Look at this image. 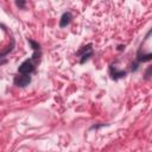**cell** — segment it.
I'll list each match as a JSON object with an SVG mask.
<instances>
[{"instance_id": "obj_1", "label": "cell", "mask_w": 152, "mask_h": 152, "mask_svg": "<svg viewBox=\"0 0 152 152\" xmlns=\"http://www.w3.org/2000/svg\"><path fill=\"white\" fill-rule=\"evenodd\" d=\"M28 43L31 44V46H32V49H33V55H32V57H31L30 59L24 61V62L19 65L18 72L21 74V75H30L32 71H34L36 65H37V63L39 62V58H40V56H42L39 44H38L37 42L32 40V39H28Z\"/></svg>"}, {"instance_id": "obj_2", "label": "cell", "mask_w": 152, "mask_h": 152, "mask_svg": "<svg viewBox=\"0 0 152 152\" xmlns=\"http://www.w3.org/2000/svg\"><path fill=\"white\" fill-rule=\"evenodd\" d=\"M78 56H81V59H80V63L83 64L86 61H88L91 55H93V48H91V44H88L86 46H83L78 52H77Z\"/></svg>"}, {"instance_id": "obj_3", "label": "cell", "mask_w": 152, "mask_h": 152, "mask_svg": "<svg viewBox=\"0 0 152 152\" xmlns=\"http://www.w3.org/2000/svg\"><path fill=\"white\" fill-rule=\"evenodd\" d=\"M13 82H14L15 86L24 88V87H26L31 82V77H30V75H21V74H19L18 76L14 77Z\"/></svg>"}, {"instance_id": "obj_4", "label": "cell", "mask_w": 152, "mask_h": 152, "mask_svg": "<svg viewBox=\"0 0 152 152\" xmlns=\"http://www.w3.org/2000/svg\"><path fill=\"white\" fill-rule=\"evenodd\" d=\"M72 19V15L70 12H65L63 13V15L61 17V20H59V26L61 27H65L66 25H69V23L71 21Z\"/></svg>"}, {"instance_id": "obj_5", "label": "cell", "mask_w": 152, "mask_h": 152, "mask_svg": "<svg viewBox=\"0 0 152 152\" xmlns=\"http://www.w3.org/2000/svg\"><path fill=\"white\" fill-rule=\"evenodd\" d=\"M110 75H112V77H113L114 80H118V78L125 77V76H126V72H125V71H119V70H116L115 68L110 66Z\"/></svg>"}, {"instance_id": "obj_6", "label": "cell", "mask_w": 152, "mask_h": 152, "mask_svg": "<svg viewBox=\"0 0 152 152\" xmlns=\"http://www.w3.org/2000/svg\"><path fill=\"white\" fill-rule=\"evenodd\" d=\"M152 58V55L151 53H146V55H140V53H138V62H147V61H150Z\"/></svg>"}, {"instance_id": "obj_7", "label": "cell", "mask_w": 152, "mask_h": 152, "mask_svg": "<svg viewBox=\"0 0 152 152\" xmlns=\"http://www.w3.org/2000/svg\"><path fill=\"white\" fill-rule=\"evenodd\" d=\"M15 5H17V6H19V7H24L25 1H17V2H15Z\"/></svg>"}]
</instances>
